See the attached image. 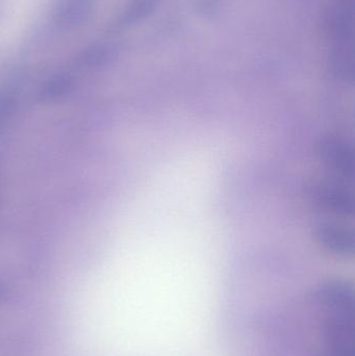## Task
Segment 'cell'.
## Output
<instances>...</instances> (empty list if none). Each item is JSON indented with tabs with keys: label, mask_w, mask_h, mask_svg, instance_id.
Here are the masks:
<instances>
[{
	"label": "cell",
	"mask_w": 355,
	"mask_h": 356,
	"mask_svg": "<svg viewBox=\"0 0 355 356\" xmlns=\"http://www.w3.org/2000/svg\"><path fill=\"white\" fill-rule=\"evenodd\" d=\"M116 48L106 44H96L83 51L79 64L85 68L95 69L106 66L116 58Z\"/></svg>",
	"instance_id": "obj_8"
},
{
	"label": "cell",
	"mask_w": 355,
	"mask_h": 356,
	"mask_svg": "<svg viewBox=\"0 0 355 356\" xmlns=\"http://www.w3.org/2000/svg\"><path fill=\"white\" fill-rule=\"evenodd\" d=\"M316 242L327 252L347 257L354 252V232L335 222H321L315 228Z\"/></svg>",
	"instance_id": "obj_2"
},
{
	"label": "cell",
	"mask_w": 355,
	"mask_h": 356,
	"mask_svg": "<svg viewBox=\"0 0 355 356\" xmlns=\"http://www.w3.org/2000/svg\"><path fill=\"white\" fill-rule=\"evenodd\" d=\"M312 356H355L354 290L345 280H333L315 298Z\"/></svg>",
	"instance_id": "obj_1"
},
{
	"label": "cell",
	"mask_w": 355,
	"mask_h": 356,
	"mask_svg": "<svg viewBox=\"0 0 355 356\" xmlns=\"http://www.w3.org/2000/svg\"><path fill=\"white\" fill-rule=\"evenodd\" d=\"M319 154L331 170L345 179L354 175V156L352 146L343 140L327 138L319 144Z\"/></svg>",
	"instance_id": "obj_3"
},
{
	"label": "cell",
	"mask_w": 355,
	"mask_h": 356,
	"mask_svg": "<svg viewBox=\"0 0 355 356\" xmlns=\"http://www.w3.org/2000/svg\"><path fill=\"white\" fill-rule=\"evenodd\" d=\"M74 88V79L71 75L66 73L54 75L50 77L39 93V98L41 102H49L54 100L66 97L72 92Z\"/></svg>",
	"instance_id": "obj_6"
},
{
	"label": "cell",
	"mask_w": 355,
	"mask_h": 356,
	"mask_svg": "<svg viewBox=\"0 0 355 356\" xmlns=\"http://www.w3.org/2000/svg\"><path fill=\"white\" fill-rule=\"evenodd\" d=\"M160 0H131L121 16L122 26H131L149 17L158 8Z\"/></svg>",
	"instance_id": "obj_7"
},
{
	"label": "cell",
	"mask_w": 355,
	"mask_h": 356,
	"mask_svg": "<svg viewBox=\"0 0 355 356\" xmlns=\"http://www.w3.org/2000/svg\"><path fill=\"white\" fill-rule=\"evenodd\" d=\"M317 202L336 215L352 216L354 213V197L345 186L335 182L322 181L314 188Z\"/></svg>",
	"instance_id": "obj_4"
},
{
	"label": "cell",
	"mask_w": 355,
	"mask_h": 356,
	"mask_svg": "<svg viewBox=\"0 0 355 356\" xmlns=\"http://www.w3.org/2000/svg\"><path fill=\"white\" fill-rule=\"evenodd\" d=\"M92 14L91 0H58L56 19L65 27H77L87 22Z\"/></svg>",
	"instance_id": "obj_5"
},
{
	"label": "cell",
	"mask_w": 355,
	"mask_h": 356,
	"mask_svg": "<svg viewBox=\"0 0 355 356\" xmlns=\"http://www.w3.org/2000/svg\"><path fill=\"white\" fill-rule=\"evenodd\" d=\"M15 102L10 94L0 91V133L3 131L6 123L14 113Z\"/></svg>",
	"instance_id": "obj_9"
}]
</instances>
